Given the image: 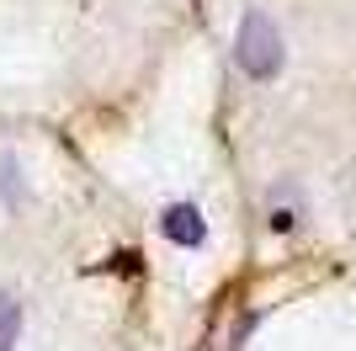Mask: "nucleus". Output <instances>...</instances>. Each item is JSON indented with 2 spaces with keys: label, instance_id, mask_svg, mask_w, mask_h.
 Wrapping results in <instances>:
<instances>
[{
  "label": "nucleus",
  "instance_id": "20e7f679",
  "mask_svg": "<svg viewBox=\"0 0 356 351\" xmlns=\"http://www.w3.org/2000/svg\"><path fill=\"white\" fill-rule=\"evenodd\" d=\"M293 224H298L293 208H277V213H271V229H293Z\"/></svg>",
  "mask_w": 356,
  "mask_h": 351
},
{
  "label": "nucleus",
  "instance_id": "7ed1b4c3",
  "mask_svg": "<svg viewBox=\"0 0 356 351\" xmlns=\"http://www.w3.org/2000/svg\"><path fill=\"white\" fill-rule=\"evenodd\" d=\"M16 336H22V304L0 292V351H16Z\"/></svg>",
  "mask_w": 356,
  "mask_h": 351
},
{
  "label": "nucleus",
  "instance_id": "f03ea898",
  "mask_svg": "<svg viewBox=\"0 0 356 351\" xmlns=\"http://www.w3.org/2000/svg\"><path fill=\"white\" fill-rule=\"evenodd\" d=\"M165 240H176V245H202L208 240V224H202V213H197V203H170L165 208V219H160Z\"/></svg>",
  "mask_w": 356,
  "mask_h": 351
},
{
  "label": "nucleus",
  "instance_id": "f257e3e1",
  "mask_svg": "<svg viewBox=\"0 0 356 351\" xmlns=\"http://www.w3.org/2000/svg\"><path fill=\"white\" fill-rule=\"evenodd\" d=\"M234 58H239V70L250 75V80H271V75L282 70V32L271 27V16L266 11H245L239 16V38H234Z\"/></svg>",
  "mask_w": 356,
  "mask_h": 351
}]
</instances>
